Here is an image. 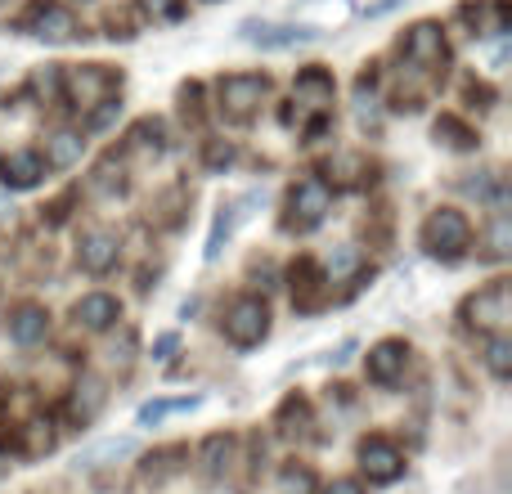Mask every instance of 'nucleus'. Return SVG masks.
<instances>
[{
	"label": "nucleus",
	"mask_w": 512,
	"mask_h": 494,
	"mask_svg": "<svg viewBox=\"0 0 512 494\" xmlns=\"http://www.w3.org/2000/svg\"><path fill=\"white\" fill-rule=\"evenodd\" d=\"M77 261L86 274H108L117 265V239L108 230H90L77 247Z\"/></svg>",
	"instance_id": "f8f14e48"
},
{
	"label": "nucleus",
	"mask_w": 512,
	"mask_h": 494,
	"mask_svg": "<svg viewBox=\"0 0 512 494\" xmlns=\"http://www.w3.org/2000/svg\"><path fill=\"white\" fill-rule=\"evenodd\" d=\"M243 41L248 45H261V50H288V45H301V41H315V27H292V23H243L239 27Z\"/></svg>",
	"instance_id": "6e6552de"
},
{
	"label": "nucleus",
	"mask_w": 512,
	"mask_h": 494,
	"mask_svg": "<svg viewBox=\"0 0 512 494\" xmlns=\"http://www.w3.org/2000/svg\"><path fill=\"white\" fill-rule=\"evenodd\" d=\"M279 486L283 494H315V477H310V468H288Z\"/></svg>",
	"instance_id": "a878e982"
},
{
	"label": "nucleus",
	"mask_w": 512,
	"mask_h": 494,
	"mask_svg": "<svg viewBox=\"0 0 512 494\" xmlns=\"http://www.w3.org/2000/svg\"><path fill=\"white\" fill-rule=\"evenodd\" d=\"M27 27H32V36H41V41H68V36L77 32V18L63 5L45 0V5H36V14L27 18Z\"/></svg>",
	"instance_id": "ddd939ff"
},
{
	"label": "nucleus",
	"mask_w": 512,
	"mask_h": 494,
	"mask_svg": "<svg viewBox=\"0 0 512 494\" xmlns=\"http://www.w3.org/2000/svg\"><path fill=\"white\" fill-rule=\"evenodd\" d=\"M216 95H221V113L230 122H248L256 108H261V99L270 95V81L256 77V72H234V77H225L216 86Z\"/></svg>",
	"instance_id": "20e7f679"
},
{
	"label": "nucleus",
	"mask_w": 512,
	"mask_h": 494,
	"mask_svg": "<svg viewBox=\"0 0 512 494\" xmlns=\"http://www.w3.org/2000/svg\"><path fill=\"white\" fill-rule=\"evenodd\" d=\"M328 207H333V189H328V180L301 176L297 185L288 189V216H283V225L297 230V234H306V230H315V225L324 221Z\"/></svg>",
	"instance_id": "f03ea898"
},
{
	"label": "nucleus",
	"mask_w": 512,
	"mask_h": 494,
	"mask_svg": "<svg viewBox=\"0 0 512 494\" xmlns=\"http://www.w3.org/2000/svg\"><path fill=\"white\" fill-rule=\"evenodd\" d=\"M472 243V225L463 212H454V207H441V212L427 216L423 225V247L427 256H436V261H459L463 252H468Z\"/></svg>",
	"instance_id": "f257e3e1"
},
{
	"label": "nucleus",
	"mask_w": 512,
	"mask_h": 494,
	"mask_svg": "<svg viewBox=\"0 0 512 494\" xmlns=\"http://www.w3.org/2000/svg\"><path fill=\"white\" fill-rule=\"evenodd\" d=\"M486 369L495 373L499 382H508V373H512V342L508 337H490L486 342Z\"/></svg>",
	"instance_id": "5701e85b"
},
{
	"label": "nucleus",
	"mask_w": 512,
	"mask_h": 494,
	"mask_svg": "<svg viewBox=\"0 0 512 494\" xmlns=\"http://www.w3.org/2000/svg\"><path fill=\"white\" fill-rule=\"evenodd\" d=\"M270 333V310H265L261 297H239L230 310H225V337L239 351H252V346L265 342Z\"/></svg>",
	"instance_id": "7ed1b4c3"
},
{
	"label": "nucleus",
	"mask_w": 512,
	"mask_h": 494,
	"mask_svg": "<svg viewBox=\"0 0 512 494\" xmlns=\"http://www.w3.org/2000/svg\"><path fill=\"white\" fill-rule=\"evenodd\" d=\"M81 153H86V135L81 131H59V135L45 140V167L68 171V167H77L81 162Z\"/></svg>",
	"instance_id": "a211bd4d"
},
{
	"label": "nucleus",
	"mask_w": 512,
	"mask_h": 494,
	"mask_svg": "<svg viewBox=\"0 0 512 494\" xmlns=\"http://www.w3.org/2000/svg\"><path fill=\"white\" fill-rule=\"evenodd\" d=\"M230 162H234V149H230V144H225V149L216 144V149L207 153V167H230Z\"/></svg>",
	"instance_id": "c756f323"
},
{
	"label": "nucleus",
	"mask_w": 512,
	"mask_h": 494,
	"mask_svg": "<svg viewBox=\"0 0 512 494\" xmlns=\"http://www.w3.org/2000/svg\"><path fill=\"white\" fill-rule=\"evenodd\" d=\"M135 450H140V441H135V436H108V441H95V445H86V450L77 454V468L81 472L108 468V463H117V459H131Z\"/></svg>",
	"instance_id": "4468645a"
},
{
	"label": "nucleus",
	"mask_w": 512,
	"mask_h": 494,
	"mask_svg": "<svg viewBox=\"0 0 512 494\" xmlns=\"http://www.w3.org/2000/svg\"><path fill=\"white\" fill-rule=\"evenodd\" d=\"M360 472L373 486H391V481L405 477V454L387 436H369V441H360Z\"/></svg>",
	"instance_id": "39448f33"
},
{
	"label": "nucleus",
	"mask_w": 512,
	"mask_h": 494,
	"mask_svg": "<svg viewBox=\"0 0 512 494\" xmlns=\"http://www.w3.org/2000/svg\"><path fill=\"white\" fill-rule=\"evenodd\" d=\"M149 14H162V18H176L180 14V0H144Z\"/></svg>",
	"instance_id": "c85d7f7f"
},
{
	"label": "nucleus",
	"mask_w": 512,
	"mask_h": 494,
	"mask_svg": "<svg viewBox=\"0 0 512 494\" xmlns=\"http://www.w3.org/2000/svg\"><path fill=\"white\" fill-rule=\"evenodd\" d=\"M405 59L414 63V68H441V63H445V36H441V27H436V23L409 27Z\"/></svg>",
	"instance_id": "1a4fd4ad"
},
{
	"label": "nucleus",
	"mask_w": 512,
	"mask_h": 494,
	"mask_svg": "<svg viewBox=\"0 0 512 494\" xmlns=\"http://www.w3.org/2000/svg\"><path fill=\"white\" fill-rule=\"evenodd\" d=\"M230 459H234V436L230 432L207 436L203 450H198V477H203L207 486L225 481V472H230Z\"/></svg>",
	"instance_id": "9d476101"
},
{
	"label": "nucleus",
	"mask_w": 512,
	"mask_h": 494,
	"mask_svg": "<svg viewBox=\"0 0 512 494\" xmlns=\"http://www.w3.org/2000/svg\"><path fill=\"white\" fill-rule=\"evenodd\" d=\"M405 360H409V346L400 342V337H387V342H378L364 355V373H369V382H378V387H391V382H400V373H405Z\"/></svg>",
	"instance_id": "0eeeda50"
},
{
	"label": "nucleus",
	"mask_w": 512,
	"mask_h": 494,
	"mask_svg": "<svg viewBox=\"0 0 512 494\" xmlns=\"http://www.w3.org/2000/svg\"><path fill=\"white\" fill-rule=\"evenodd\" d=\"M436 135H450L454 149H472V144H477V135H472L468 126H459L454 117H441V122H436Z\"/></svg>",
	"instance_id": "393cba45"
},
{
	"label": "nucleus",
	"mask_w": 512,
	"mask_h": 494,
	"mask_svg": "<svg viewBox=\"0 0 512 494\" xmlns=\"http://www.w3.org/2000/svg\"><path fill=\"white\" fill-rule=\"evenodd\" d=\"M45 333H50V315H45V306H18L14 319H9V337H14L18 346L45 342Z\"/></svg>",
	"instance_id": "f3484780"
},
{
	"label": "nucleus",
	"mask_w": 512,
	"mask_h": 494,
	"mask_svg": "<svg viewBox=\"0 0 512 494\" xmlns=\"http://www.w3.org/2000/svg\"><path fill=\"white\" fill-rule=\"evenodd\" d=\"M360 270V247H351V243H342V247H333V256H328V279H346V274H355Z\"/></svg>",
	"instance_id": "b1692460"
},
{
	"label": "nucleus",
	"mask_w": 512,
	"mask_h": 494,
	"mask_svg": "<svg viewBox=\"0 0 512 494\" xmlns=\"http://www.w3.org/2000/svg\"><path fill=\"white\" fill-rule=\"evenodd\" d=\"M396 5H405V0H378V5H369V9H364V14H369V18H382V14H387V9H396Z\"/></svg>",
	"instance_id": "2f4dec72"
},
{
	"label": "nucleus",
	"mask_w": 512,
	"mask_h": 494,
	"mask_svg": "<svg viewBox=\"0 0 512 494\" xmlns=\"http://www.w3.org/2000/svg\"><path fill=\"white\" fill-rule=\"evenodd\" d=\"M0 472H5V454H0Z\"/></svg>",
	"instance_id": "72a5a7b5"
},
{
	"label": "nucleus",
	"mask_w": 512,
	"mask_h": 494,
	"mask_svg": "<svg viewBox=\"0 0 512 494\" xmlns=\"http://www.w3.org/2000/svg\"><path fill=\"white\" fill-rule=\"evenodd\" d=\"M180 346V337L176 333H162L158 342H153V360H171V351Z\"/></svg>",
	"instance_id": "cd10ccee"
},
{
	"label": "nucleus",
	"mask_w": 512,
	"mask_h": 494,
	"mask_svg": "<svg viewBox=\"0 0 512 494\" xmlns=\"http://www.w3.org/2000/svg\"><path fill=\"white\" fill-rule=\"evenodd\" d=\"M176 459H189V450L185 445H167V450H158V454H149V463H144V481H153V486H162L167 477H176L180 472V463Z\"/></svg>",
	"instance_id": "4be33fe9"
},
{
	"label": "nucleus",
	"mask_w": 512,
	"mask_h": 494,
	"mask_svg": "<svg viewBox=\"0 0 512 494\" xmlns=\"http://www.w3.org/2000/svg\"><path fill=\"white\" fill-rule=\"evenodd\" d=\"M486 243H490L486 256H495V261H499V256H508V216H504V212L490 221V239H486Z\"/></svg>",
	"instance_id": "bb28decb"
},
{
	"label": "nucleus",
	"mask_w": 512,
	"mask_h": 494,
	"mask_svg": "<svg viewBox=\"0 0 512 494\" xmlns=\"http://www.w3.org/2000/svg\"><path fill=\"white\" fill-rule=\"evenodd\" d=\"M463 319H468L472 328H504L512 319V288L508 283H490V288H481L477 297L463 301Z\"/></svg>",
	"instance_id": "423d86ee"
},
{
	"label": "nucleus",
	"mask_w": 512,
	"mask_h": 494,
	"mask_svg": "<svg viewBox=\"0 0 512 494\" xmlns=\"http://www.w3.org/2000/svg\"><path fill=\"white\" fill-rule=\"evenodd\" d=\"M5 185L9 189H32V185H41V176H45V158L41 153H9L5 158Z\"/></svg>",
	"instance_id": "6ab92c4d"
},
{
	"label": "nucleus",
	"mask_w": 512,
	"mask_h": 494,
	"mask_svg": "<svg viewBox=\"0 0 512 494\" xmlns=\"http://www.w3.org/2000/svg\"><path fill=\"white\" fill-rule=\"evenodd\" d=\"M117 81H113V72H104V68H81L77 77H72V99L77 104L72 108H90V104H108V90H113Z\"/></svg>",
	"instance_id": "2eb2a0df"
},
{
	"label": "nucleus",
	"mask_w": 512,
	"mask_h": 494,
	"mask_svg": "<svg viewBox=\"0 0 512 494\" xmlns=\"http://www.w3.org/2000/svg\"><path fill=\"white\" fill-rule=\"evenodd\" d=\"M351 351H355V342H342V346H337V355H328V360H333V364H346V360H351Z\"/></svg>",
	"instance_id": "473e14b6"
},
{
	"label": "nucleus",
	"mask_w": 512,
	"mask_h": 494,
	"mask_svg": "<svg viewBox=\"0 0 512 494\" xmlns=\"http://www.w3.org/2000/svg\"><path fill=\"white\" fill-rule=\"evenodd\" d=\"M104 387H99V382L95 378H86V382H81V387H77V396H72V405H68V414H72V423H81V427H86V423H95V418H99V409H104Z\"/></svg>",
	"instance_id": "412c9836"
},
{
	"label": "nucleus",
	"mask_w": 512,
	"mask_h": 494,
	"mask_svg": "<svg viewBox=\"0 0 512 494\" xmlns=\"http://www.w3.org/2000/svg\"><path fill=\"white\" fill-rule=\"evenodd\" d=\"M203 405V396H180V400H149V405L135 414V427H158V423H167V418H176V414H189V409H198Z\"/></svg>",
	"instance_id": "aec40b11"
},
{
	"label": "nucleus",
	"mask_w": 512,
	"mask_h": 494,
	"mask_svg": "<svg viewBox=\"0 0 512 494\" xmlns=\"http://www.w3.org/2000/svg\"><path fill=\"white\" fill-rule=\"evenodd\" d=\"M77 324L90 328V333H104V328H113L117 319H122V306H117V297H108V292H86V297L77 301Z\"/></svg>",
	"instance_id": "9b49d317"
},
{
	"label": "nucleus",
	"mask_w": 512,
	"mask_h": 494,
	"mask_svg": "<svg viewBox=\"0 0 512 494\" xmlns=\"http://www.w3.org/2000/svg\"><path fill=\"white\" fill-rule=\"evenodd\" d=\"M292 99H297V104H306L310 113H324V108L333 104V77H328V72H319V68L301 72L297 86H292Z\"/></svg>",
	"instance_id": "dca6fc26"
},
{
	"label": "nucleus",
	"mask_w": 512,
	"mask_h": 494,
	"mask_svg": "<svg viewBox=\"0 0 512 494\" xmlns=\"http://www.w3.org/2000/svg\"><path fill=\"white\" fill-rule=\"evenodd\" d=\"M324 494H364V486H360V481H351V477H342V481H333Z\"/></svg>",
	"instance_id": "7c9ffc66"
}]
</instances>
